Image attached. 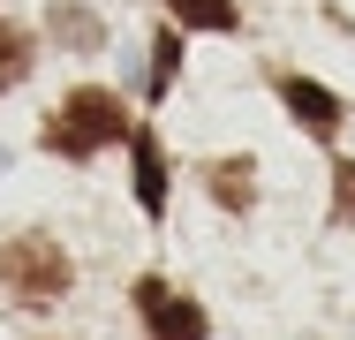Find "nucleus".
I'll return each instance as SVG.
<instances>
[{
	"label": "nucleus",
	"mask_w": 355,
	"mask_h": 340,
	"mask_svg": "<svg viewBox=\"0 0 355 340\" xmlns=\"http://www.w3.org/2000/svg\"><path fill=\"white\" fill-rule=\"evenodd\" d=\"M280 99H287V114H295L310 136H333V129H340V114H348V106H340L325 83H310V76H280Z\"/></svg>",
	"instance_id": "20e7f679"
},
{
	"label": "nucleus",
	"mask_w": 355,
	"mask_h": 340,
	"mask_svg": "<svg viewBox=\"0 0 355 340\" xmlns=\"http://www.w3.org/2000/svg\"><path fill=\"white\" fill-rule=\"evenodd\" d=\"M205 182H212V197L227 204V212H242L250 189H257V167H250V159H219V167H205Z\"/></svg>",
	"instance_id": "423d86ee"
},
{
	"label": "nucleus",
	"mask_w": 355,
	"mask_h": 340,
	"mask_svg": "<svg viewBox=\"0 0 355 340\" xmlns=\"http://www.w3.org/2000/svg\"><path fill=\"white\" fill-rule=\"evenodd\" d=\"M174 23H197V31H234V0H166Z\"/></svg>",
	"instance_id": "6e6552de"
},
{
	"label": "nucleus",
	"mask_w": 355,
	"mask_h": 340,
	"mask_svg": "<svg viewBox=\"0 0 355 340\" xmlns=\"http://www.w3.org/2000/svg\"><path fill=\"white\" fill-rule=\"evenodd\" d=\"M121 136H129V114H121V99L98 91V83H76L69 99L46 114V151H61V159H91V151H106V144H121Z\"/></svg>",
	"instance_id": "f257e3e1"
},
{
	"label": "nucleus",
	"mask_w": 355,
	"mask_h": 340,
	"mask_svg": "<svg viewBox=\"0 0 355 340\" xmlns=\"http://www.w3.org/2000/svg\"><path fill=\"white\" fill-rule=\"evenodd\" d=\"M137 310H144V325H151V340H205V333H212V325H205V310H197L189 295H174L159 272L137 280Z\"/></svg>",
	"instance_id": "7ed1b4c3"
},
{
	"label": "nucleus",
	"mask_w": 355,
	"mask_h": 340,
	"mask_svg": "<svg viewBox=\"0 0 355 340\" xmlns=\"http://www.w3.org/2000/svg\"><path fill=\"white\" fill-rule=\"evenodd\" d=\"M0 287H8L15 303H53V295L69 287V250H61L53 235H38V227L8 235V242H0Z\"/></svg>",
	"instance_id": "f03ea898"
},
{
	"label": "nucleus",
	"mask_w": 355,
	"mask_h": 340,
	"mask_svg": "<svg viewBox=\"0 0 355 340\" xmlns=\"http://www.w3.org/2000/svg\"><path fill=\"white\" fill-rule=\"evenodd\" d=\"M31 76V31L23 23H0V91H15Z\"/></svg>",
	"instance_id": "0eeeda50"
},
{
	"label": "nucleus",
	"mask_w": 355,
	"mask_h": 340,
	"mask_svg": "<svg viewBox=\"0 0 355 340\" xmlns=\"http://www.w3.org/2000/svg\"><path fill=\"white\" fill-rule=\"evenodd\" d=\"M174 76H182V38H174V31H159V46H151V99H166V91H174Z\"/></svg>",
	"instance_id": "1a4fd4ad"
},
{
	"label": "nucleus",
	"mask_w": 355,
	"mask_h": 340,
	"mask_svg": "<svg viewBox=\"0 0 355 340\" xmlns=\"http://www.w3.org/2000/svg\"><path fill=\"white\" fill-rule=\"evenodd\" d=\"M137 204L151 219L166 212V151H159V136H137Z\"/></svg>",
	"instance_id": "39448f33"
},
{
	"label": "nucleus",
	"mask_w": 355,
	"mask_h": 340,
	"mask_svg": "<svg viewBox=\"0 0 355 340\" xmlns=\"http://www.w3.org/2000/svg\"><path fill=\"white\" fill-rule=\"evenodd\" d=\"M53 23H61V38H69V46H98V23H91V8H61Z\"/></svg>",
	"instance_id": "9b49d317"
},
{
	"label": "nucleus",
	"mask_w": 355,
	"mask_h": 340,
	"mask_svg": "<svg viewBox=\"0 0 355 340\" xmlns=\"http://www.w3.org/2000/svg\"><path fill=\"white\" fill-rule=\"evenodd\" d=\"M333 219H355V159H333Z\"/></svg>",
	"instance_id": "9d476101"
}]
</instances>
